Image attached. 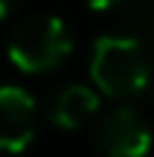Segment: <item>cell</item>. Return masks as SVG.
Segmentation results:
<instances>
[{"label":"cell","mask_w":154,"mask_h":157,"mask_svg":"<svg viewBox=\"0 0 154 157\" xmlns=\"http://www.w3.org/2000/svg\"><path fill=\"white\" fill-rule=\"evenodd\" d=\"M90 78L111 99H137L151 84V52L134 35H105L93 47Z\"/></svg>","instance_id":"cell-1"},{"label":"cell","mask_w":154,"mask_h":157,"mask_svg":"<svg viewBox=\"0 0 154 157\" xmlns=\"http://www.w3.org/2000/svg\"><path fill=\"white\" fill-rule=\"evenodd\" d=\"M9 61L21 73H50L73 56V35L55 15H35L9 35Z\"/></svg>","instance_id":"cell-2"},{"label":"cell","mask_w":154,"mask_h":157,"mask_svg":"<svg viewBox=\"0 0 154 157\" xmlns=\"http://www.w3.org/2000/svg\"><path fill=\"white\" fill-rule=\"evenodd\" d=\"M93 143L102 157H148L154 131L140 111L119 105L99 119Z\"/></svg>","instance_id":"cell-3"},{"label":"cell","mask_w":154,"mask_h":157,"mask_svg":"<svg viewBox=\"0 0 154 157\" xmlns=\"http://www.w3.org/2000/svg\"><path fill=\"white\" fill-rule=\"evenodd\" d=\"M38 131V105L17 84L0 87V151L21 154Z\"/></svg>","instance_id":"cell-4"},{"label":"cell","mask_w":154,"mask_h":157,"mask_svg":"<svg viewBox=\"0 0 154 157\" xmlns=\"http://www.w3.org/2000/svg\"><path fill=\"white\" fill-rule=\"evenodd\" d=\"M99 111V93L87 84H67L61 93L52 99L50 119L52 125L64 131H76Z\"/></svg>","instance_id":"cell-5"},{"label":"cell","mask_w":154,"mask_h":157,"mask_svg":"<svg viewBox=\"0 0 154 157\" xmlns=\"http://www.w3.org/2000/svg\"><path fill=\"white\" fill-rule=\"evenodd\" d=\"M134 38H137L140 44L154 56V9L145 12V17H143V23H140V29L134 32Z\"/></svg>","instance_id":"cell-6"},{"label":"cell","mask_w":154,"mask_h":157,"mask_svg":"<svg viewBox=\"0 0 154 157\" xmlns=\"http://www.w3.org/2000/svg\"><path fill=\"white\" fill-rule=\"evenodd\" d=\"M125 3H131V0H87V6L93 12H114V9H119Z\"/></svg>","instance_id":"cell-7"},{"label":"cell","mask_w":154,"mask_h":157,"mask_svg":"<svg viewBox=\"0 0 154 157\" xmlns=\"http://www.w3.org/2000/svg\"><path fill=\"white\" fill-rule=\"evenodd\" d=\"M12 3H15V0H0V21H3V17L9 15V9H12Z\"/></svg>","instance_id":"cell-8"}]
</instances>
